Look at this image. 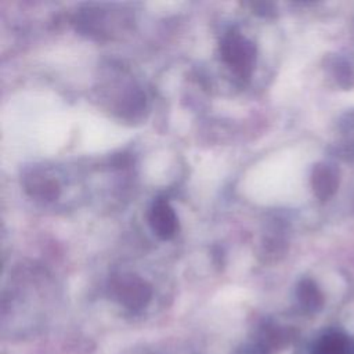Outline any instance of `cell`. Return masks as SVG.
<instances>
[{"mask_svg":"<svg viewBox=\"0 0 354 354\" xmlns=\"http://www.w3.org/2000/svg\"><path fill=\"white\" fill-rule=\"evenodd\" d=\"M24 187L29 196L44 202L55 201L61 194V185L55 178L37 171L25 176Z\"/></svg>","mask_w":354,"mask_h":354,"instance_id":"obj_4","label":"cell"},{"mask_svg":"<svg viewBox=\"0 0 354 354\" xmlns=\"http://www.w3.org/2000/svg\"><path fill=\"white\" fill-rule=\"evenodd\" d=\"M118 299L129 307H141L151 297V286L134 274H122L112 281Z\"/></svg>","mask_w":354,"mask_h":354,"instance_id":"obj_2","label":"cell"},{"mask_svg":"<svg viewBox=\"0 0 354 354\" xmlns=\"http://www.w3.org/2000/svg\"><path fill=\"white\" fill-rule=\"evenodd\" d=\"M220 54L227 66L239 79H249L256 62V46L241 33H227L220 43Z\"/></svg>","mask_w":354,"mask_h":354,"instance_id":"obj_1","label":"cell"},{"mask_svg":"<svg viewBox=\"0 0 354 354\" xmlns=\"http://www.w3.org/2000/svg\"><path fill=\"white\" fill-rule=\"evenodd\" d=\"M148 223L152 232L163 241L171 239L178 231V217L169 201L163 198L155 199L151 205Z\"/></svg>","mask_w":354,"mask_h":354,"instance_id":"obj_3","label":"cell"}]
</instances>
